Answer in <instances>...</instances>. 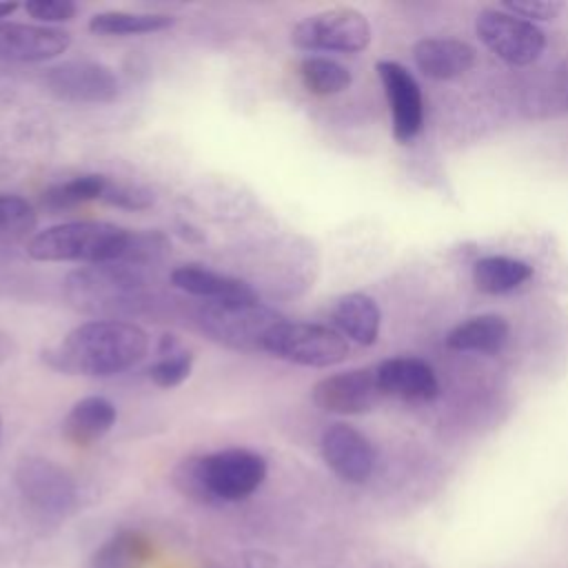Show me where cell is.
<instances>
[{
  "instance_id": "obj_1",
  "label": "cell",
  "mask_w": 568,
  "mask_h": 568,
  "mask_svg": "<svg viewBox=\"0 0 568 568\" xmlns=\"http://www.w3.org/2000/svg\"><path fill=\"white\" fill-rule=\"evenodd\" d=\"M149 351V335L133 322L100 317L71 328L42 353V362L67 375L111 377L135 366Z\"/></svg>"
},
{
  "instance_id": "obj_2",
  "label": "cell",
  "mask_w": 568,
  "mask_h": 568,
  "mask_svg": "<svg viewBox=\"0 0 568 568\" xmlns=\"http://www.w3.org/2000/svg\"><path fill=\"white\" fill-rule=\"evenodd\" d=\"M266 459L251 448H222L184 457L171 481L186 499L197 504H233L251 497L266 479Z\"/></svg>"
},
{
  "instance_id": "obj_3",
  "label": "cell",
  "mask_w": 568,
  "mask_h": 568,
  "mask_svg": "<svg viewBox=\"0 0 568 568\" xmlns=\"http://www.w3.org/2000/svg\"><path fill=\"white\" fill-rule=\"evenodd\" d=\"M129 244L131 229L102 220H75L31 235L27 255L36 262L124 264Z\"/></svg>"
},
{
  "instance_id": "obj_4",
  "label": "cell",
  "mask_w": 568,
  "mask_h": 568,
  "mask_svg": "<svg viewBox=\"0 0 568 568\" xmlns=\"http://www.w3.org/2000/svg\"><path fill=\"white\" fill-rule=\"evenodd\" d=\"M142 268L129 264H89L64 277V297L78 311L113 315L133 311L144 291Z\"/></svg>"
},
{
  "instance_id": "obj_5",
  "label": "cell",
  "mask_w": 568,
  "mask_h": 568,
  "mask_svg": "<svg viewBox=\"0 0 568 568\" xmlns=\"http://www.w3.org/2000/svg\"><path fill=\"white\" fill-rule=\"evenodd\" d=\"M284 317L257 302L246 304H206L197 313L200 328L217 344L233 351H264L268 333Z\"/></svg>"
},
{
  "instance_id": "obj_6",
  "label": "cell",
  "mask_w": 568,
  "mask_h": 568,
  "mask_svg": "<svg viewBox=\"0 0 568 568\" xmlns=\"http://www.w3.org/2000/svg\"><path fill=\"white\" fill-rule=\"evenodd\" d=\"M264 351L297 366L326 368L346 359L348 342L331 326L282 320L268 333Z\"/></svg>"
},
{
  "instance_id": "obj_7",
  "label": "cell",
  "mask_w": 568,
  "mask_h": 568,
  "mask_svg": "<svg viewBox=\"0 0 568 568\" xmlns=\"http://www.w3.org/2000/svg\"><path fill=\"white\" fill-rule=\"evenodd\" d=\"M291 42L302 51L357 53L371 42V24L357 9L333 7L302 18L291 31Z\"/></svg>"
},
{
  "instance_id": "obj_8",
  "label": "cell",
  "mask_w": 568,
  "mask_h": 568,
  "mask_svg": "<svg viewBox=\"0 0 568 568\" xmlns=\"http://www.w3.org/2000/svg\"><path fill=\"white\" fill-rule=\"evenodd\" d=\"M22 499L47 517H67L78 506V486L67 468L47 457H24L16 466Z\"/></svg>"
},
{
  "instance_id": "obj_9",
  "label": "cell",
  "mask_w": 568,
  "mask_h": 568,
  "mask_svg": "<svg viewBox=\"0 0 568 568\" xmlns=\"http://www.w3.org/2000/svg\"><path fill=\"white\" fill-rule=\"evenodd\" d=\"M475 31L486 49L515 67L532 64L546 47L544 31L535 22L517 18L504 9L479 11Z\"/></svg>"
},
{
  "instance_id": "obj_10",
  "label": "cell",
  "mask_w": 568,
  "mask_h": 568,
  "mask_svg": "<svg viewBox=\"0 0 568 568\" xmlns=\"http://www.w3.org/2000/svg\"><path fill=\"white\" fill-rule=\"evenodd\" d=\"M44 89L73 104H109L120 95V78L102 62L67 60L53 64L42 75Z\"/></svg>"
},
{
  "instance_id": "obj_11",
  "label": "cell",
  "mask_w": 568,
  "mask_h": 568,
  "mask_svg": "<svg viewBox=\"0 0 568 568\" xmlns=\"http://www.w3.org/2000/svg\"><path fill=\"white\" fill-rule=\"evenodd\" d=\"M382 390L371 368H351L315 382L311 399L317 408L335 415H364L379 402Z\"/></svg>"
},
{
  "instance_id": "obj_12",
  "label": "cell",
  "mask_w": 568,
  "mask_h": 568,
  "mask_svg": "<svg viewBox=\"0 0 568 568\" xmlns=\"http://www.w3.org/2000/svg\"><path fill=\"white\" fill-rule=\"evenodd\" d=\"M375 69L390 106L393 138L399 144H408L424 124L422 89L413 73L395 60H379Z\"/></svg>"
},
{
  "instance_id": "obj_13",
  "label": "cell",
  "mask_w": 568,
  "mask_h": 568,
  "mask_svg": "<svg viewBox=\"0 0 568 568\" xmlns=\"http://www.w3.org/2000/svg\"><path fill=\"white\" fill-rule=\"evenodd\" d=\"M320 453L326 466L348 484H364L375 470L371 439L351 424H331L320 437Z\"/></svg>"
},
{
  "instance_id": "obj_14",
  "label": "cell",
  "mask_w": 568,
  "mask_h": 568,
  "mask_svg": "<svg viewBox=\"0 0 568 568\" xmlns=\"http://www.w3.org/2000/svg\"><path fill=\"white\" fill-rule=\"evenodd\" d=\"M71 47V33L38 22H0V60L47 62Z\"/></svg>"
},
{
  "instance_id": "obj_15",
  "label": "cell",
  "mask_w": 568,
  "mask_h": 568,
  "mask_svg": "<svg viewBox=\"0 0 568 568\" xmlns=\"http://www.w3.org/2000/svg\"><path fill=\"white\" fill-rule=\"evenodd\" d=\"M171 284L206 304H246L257 302L255 288L240 280L200 264H180L171 271Z\"/></svg>"
},
{
  "instance_id": "obj_16",
  "label": "cell",
  "mask_w": 568,
  "mask_h": 568,
  "mask_svg": "<svg viewBox=\"0 0 568 568\" xmlns=\"http://www.w3.org/2000/svg\"><path fill=\"white\" fill-rule=\"evenodd\" d=\"M382 395L410 402H430L439 395V382L430 364L419 357H390L375 368Z\"/></svg>"
},
{
  "instance_id": "obj_17",
  "label": "cell",
  "mask_w": 568,
  "mask_h": 568,
  "mask_svg": "<svg viewBox=\"0 0 568 568\" xmlns=\"http://www.w3.org/2000/svg\"><path fill=\"white\" fill-rule=\"evenodd\" d=\"M417 69L433 80H450L464 75L475 62V49L455 38H424L413 47Z\"/></svg>"
},
{
  "instance_id": "obj_18",
  "label": "cell",
  "mask_w": 568,
  "mask_h": 568,
  "mask_svg": "<svg viewBox=\"0 0 568 568\" xmlns=\"http://www.w3.org/2000/svg\"><path fill=\"white\" fill-rule=\"evenodd\" d=\"M331 322L342 337L359 346H371L377 342L382 313L371 295L355 291L335 300L331 308Z\"/></svg>"
},
{
  "instance_id": "obj_19",
  "label": "cell",
  "mask_w": 568,
  "mask_h": 568,
  "mask_svg": "<svg viewBox=\"0 0 568 568\" xmlns=\"http://www.w3.org/2000/svg\"><path fill=\"white\" fill-rule=\"evenodd\" d=\"M118 419V408L102 395H87L78 399L62 419L64 437L75 446H91L100 442Z\"/></svg>"
},
{
  "instance_id": "obj_20",
  "label": "cell",
  "mask_w": 568,
  "mask_h": 568,
  "mask_svg": "<svg viewBox=\"0 0 568 568\" xmlns=\"http://www.w3.org/2000/svg\"><path fill=\"white\" fill-rule=\"evenodd\" d=\"M510 335V326L501 315H475L457 324L446 335V346L466 353H499Z\"/></svg>"
},
{
  "instance_id": "obj_21",
  "label": "cell",
  "mask_w": 568,
  "mask_h": 568,
  "mask_svg": "<svg viewBox=\"0 0 568 568\" xmlns=\"http://www.w3.org/2000/svg\"><path fill=\"white\" fill-rule=\"evenodd\" d=\"M153 557L151 539L133 528L106 537L89 557V568H144Z\"/></svg>"
},
{
  "instance_id": "obj_22",
  "label": "cell",
  "mask_w": 568,
  "mask_h": 568,
  "mask_svg": "<svg viewBox=\"0 0 568 568\" xmlns=\"http://www.w3.org/2000/svg\"><path fill=\"white\" fill-rule=\"evenodd\" d=\"M532 277V266L508 255H486L473 266V282L481 293L501 295L519 288Z\"/></svg>"
},
{
  "instance_id": "obj_23",
  "label": "cell",
  "mask_w": 568,
  "mask_h": 568,
  "mask_svg": "<svg viewBox=\"0 0 568 568\" xmlns=\"http://www.w3.org/2000/svg\"><path fill=\"white\" fill-rule=\"evenodd\" d=\"M175 24L169 13L146 11H100L89 18V31L95 36H144L158 33Z\"/></svg>"
},
{
  "instance_id": "obj_24",
  "label": "cell",
  "mask_w": 568,
  "mask_h": 568,
  "mask_svg": "<svg viewBox=\"0 0 568 568\" xmlns=\"http://www.w3.org/2000/svg\"><path fill=\"white\" fill-rule=\"evenodd\" d=\"M195 357L175 335H162L158 342V359L149 366V379L160 388H175L189 379Z\"/></svg>"
},
{
  "instance_id": "obj_25",
  "label": "cell",
  "mask_w": 568,
  "mask_h": 568,
  "mask_svg": "<svg viewBox=\"0 0 568 568\" xmlns=\"http://www.w3.org/2000/svg\"><path fill=\"white\" fill-rule=\"evenodd\" d=\"M106 184H109L106 175L82 173V175H75L71 180L49 186L42 193V204L51 211H62V209H73V206L95 202V200L102 202Z\"/></svg>"
},
{
  "instance_id": "obj_26",
  "label": "cell",
  "mask_w": 568,
  "mask_h": 568,
  "mask_svg": "<svg viewBox=\"0 0 568 568\" xmlns=\"http://www.w3.org/2000/svg\"><path fill=\"white\" fill-rule=\"evenodd\" d=\"M300 78L313 95H335L351 84V71L337 60L324 55H306L300 62Z\"/></svg>"
},
{
  "instance_id": "obj_27",
  "label": "cell",
  "mask_w": 568,
  "mask_h": 568,
  "mask_svg": "<svg viewBox=\"0 0 568 568\" xmlns=\"http://www.w3.org/2000/svg\"><path fill=\"white\" fill-rule=\"evenodd\" d=\"M38 224L33 204L13 193H0V233L22 237Z\"/></svg>"
},
{
  "instance_id": "obj_28",
  "label": "cell",
  "mask_w": 568,
  "mask_h": 568,
  "mask_svg": "<svg viewBox=\"0 0 568 568\" xmlns=\"http://www.w3.org/2000/svg\"><path fill=\"white\" fill-rule=\"evenodd\" d=\"M102 202L122 211H146L153 206L155 195L142 184L133 182H120V180H109L106 191L102 195Z\"/></svg>"
},
{
  "instance_id": "obj_29",
  "label": "cell",
  "mask_w": 568,
  "mask_h": 568,
  "mask_svg": "<svg viewBox=\"0 0 568 568\" xmlns=\"http://www.w3.org/2000/svg\"><path fill=\"white\" fill-rule=\"evenodd\" d=\"M22 9L38 24L47 27H53L55 22H69L78 13V7L71 0H27Z\"/></svg>"
},
{
  "instance_id": "obj_30",
  "label": "cell",
  "mask_w": 568,
  "mask_h": 568,
  "mask_svg": "<svg viewBox=\"0 0 568 568\" xmlns=\"http://www.w3.org/2000/svg\"><path fill=\"white\" fill-rule=\"evenodd\" d=\"M561 2H555V0H524V2H504L501 9L517 16V18H524L528 22L532 20H555L557 13L561 11Z\"/></svg>"
},
{
  "instance_id": "obj_31",
  "label": "cell",
  "mask_w": 568,
  "mask_h": 568,
  "mask_svg": "<svg viewBox=\"0 0 568 568\" xmlns=\"http://www.w3.org/2000/svg\"><path fill=\"white\" fill-rule=\"evenodd\" d=\"M13 353H16V342H13V337L0 328V364H4L7 359H11Z\"/></svg>"
},
{
  "instance_id": "obj_32",
  "label": "cell",
  "mask_w": 568,
  "mask_h": 568,
  "mask_svg": "<svg viewBox=\"0 0 568 568\" xmlns=\"http://www.w3.org/2000/svg\"><path fill=\"white\" fill-rule=\"evenodd\" d=\"M18 7V2H0V22H4V18H9Z\"/></svg>"
},
{
  "instance_id": "obj_33",
  "label": "cell",
  "mask_w": 568,
  "mask_h": 568,
  "mask_svg": "<svg viewBox=\"0 0 568 568\" xmlns=\"http://www.w3.org/2000/svg\"><path fill=\"white\" fill-rule=\"evenodd\" d=\"M0 439H2V417H0Z\"/></svg>"
},
{
  "instance_id": "obj_34",
  "label": "cell",
  "mask_w": 568,
  "mask_h": 568,
  "mask_svg": "<svg viewBox=\"0 0 568 568\" xmlns=\"http://www.w3.org/2000/svg\"><path fill=\"white\" fill-rule=\"evenodd\" d=\"M209 568H222V566H209Z\"/></svg>"
}]
</instances>
